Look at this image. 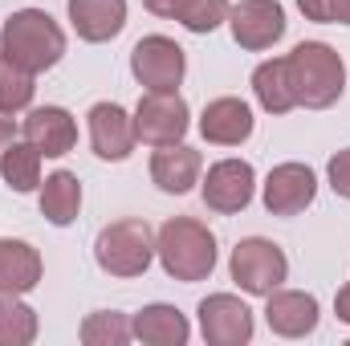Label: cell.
<instances>
[{"mask_svg": "<svg viewBox=\"0 0 350 346\" xmlns=\"http://www.w3.org/2000/svg\"><path fill=\"white\" fill-rule=\"evenodd\" d=\"M0 53H4L12 66L29 70V74L37 78V74L53 70V66L62 62V53H66V33H62V25H57L49 12H41V8H21V12H12V16L4 21V29H0Z\"/></svg>", "mask_w": 350, "mask_h": 346, "instance_id": "obj_1", "label": "cell"}, {"mask_svg": "<svg viewBox=\"0 0 350 346\" xmlns=\"http://www.w3.org/2000/svg\"><path fill=\"white\" fill-rule=\"evenodd\" d=\"M285 70H289V86H293L297 106H306V110H326L347 90V66H342L338 49H330L326 41L293 45V53H285Z\"/></svg>", "mask_w": 350, "mask_h": 346, "instance_id": "obj_2", "label": "cell"}, {"mask_svg": "<svg viewBox=\"0 0 350 346\" xmlns=\"http://www.w3.org/2000/svg\"><path fill=\"white\" fill-rule=\"evenodd\" d=\"M155 253L163 261L167 277L191 285L216 269V237L208 232V224H200L191 216H172L155 237Z\"/></svg>", "mask_w": 350, "mask_h": 346, "instance_id": "obj_3", "label": "cell"}, {"mask_svg": "<svg viewBox=\"0 0 350 346\" xmlns=\"http://www.w3.org/2000/svg\"><path fill=\"white\" fill-rule=\"evenodd\" d=\"M94 261L110 277H143L151 269V261H155L151 224L139 220V216H126V220L106 224L98 232V241H94Z\"/></svg>", "mask_w": 350, "mask_h": 346, "instance_id": "obj_4", "label": "cell"}, {"mask_svg": "<svg viewBox=\"0 0 350 346\" xmlns=\"http://www.w3.org/2000/svg\"><path fill=\"white\" fill-rule=\"evenodd\" d=\"M228 269H232V281H237L245 293H253V297H269V293L289 277V261L281 253V245H273V241H265V237H245V241L232 249Z\"/></svg>", "mask_w": 350, "mask_h": 346, "instance_id": "obj_5", "label": "cell"}, {"mask_svg": "<svg viewBox=\"0 0 350 346\" xmlns=\"http://www.w3.org/2000/svg\"><path fill=\"white\" fill-rule=\"evenodd\" d=\"M187 102L179 90H147L135 106V139L147 147H172L187 135Z\"/></svg>", "mask_w": 350, "mask_h": 346, "instance_id": "obj_6", "label": "cell"}, {"mask_svg": "<svg viewBox=\"0 0 350 346\" xmlns=\"http://www.w3.org/2000/svg\"><path fill=\"white\" fill-rule=\"evenodd\" d=\"M228 29L241 49H273L285 37V8L277 0H241L228 8Z\"/></svg>", "mask_w": 350, "mask_h": 346, "instance_id": "obj_7", "label": "cell"}, {"mask_svg": "<svg viewBox=\"0 0 350 346\" xmlns=\"http://www.w3.org/2000/svg\"><path fill=\"white\" fill-rule=\"evenodd\" d=\"M183 70H187V57H183V49L172 37L155 33V37H143L131 49V74L139 78V86L147 90H179Z\"/></svg>", "mask_w": 350, "mask_h": 346, "instance_id": "obj_8", "label": "cell"}, {"mask_svg": "<svg viewBox=\"0 0 350 346\" xmlns=\"http://www.w3.org/2000/svg\"><path fill=\"white\" fill-rule=\"evenodd\" d=\"M253 187H257V172H253L249 159H220V163L208 168L200 196H204V204H208L212 212L232 216V212L249 208Z\"/></svg>", "mask_w": 350, "mask_h": 346, "instance_id": "obj_9", "label": "cell"}, {"mask_svg": "<svg viewBox=\"0 0 350 346\" xmlns=\"http://www.w3.org/2000/svg\"><path fill=\"white\" fill-rule=\"evenodd\" d=\"M200 334L212 346H241L253 338V310L232 293H212L200 302Z\"/></svg>", "mask_w": 350, "mask_h": 346, "instance_id": "obj_10", "label": "cell"}, {"mask_svg": "<svg viewBox=\"0 0 350 346\" xmlns=\"http://www.w3.org/2000/svg\"><path fill=\"white\" fill-rule=\"evenodd\" d=\"M318 196V175L306 163H277L265 179V208L273 216H297L314 204Z\"/></svg>", "mask_w": 350, "mask_h": 346, "instance_id": "obj_11", "label": "cell"}, {"mask_svg": "<svg viewBox=\"0 0 350 346\" xmlns=\"http://www.w3.org/2000/svg\"><path fill=\"white\" fill-rule=\"evenodd\" d=\"M90 143L94 155L106 163H122L135 151V118L118 106V102H98L90 106Z\"/></svg>", "mask_w": 350, "mask_h": 346, "instance_id": "obj_12", "label": "cell"}, {"mask_svg": "<svg viewBox=\"0 0 350 346\" xmlns=\"http://www.w3.org/2000/svg\"><path fill=\"white\" fill-rule=\"evenodd\" d=\"M265 322L281 338H306L318 326V297L306 289H273L265 302Z\"/></svg>", "mask_w": 350, "mask_h": 346, "instance_id": "obj_13", "label": "cell"}, {"mask_svg": "<svg viewBox=\"0 0 350 346\" xmlns=\"http://www.w3.org/2000/svg\"><path fill=\"white\" fill-rule=\"evenodd\" d=\"M25 143H33L45 159H62L78 143V122L62 106H37L25 118Z\"/></svg>", "mask_w": 350, "mask_h": 346, "instance_id": "obj_14", "label": "cell"}, {"mask_svg": "<svg viewBox=\"0 0 350 346\" xmlns=\"http://www.w3.org/2000/svg\"><path fill=\"white\" fill-rule=\"evenodd\" d=\"M200 135L216 147H241L253 135V110L241 98H216L200 114Z\"/></svg>", "mask_w": 350, "mask_h": 346, "instance_id": "obj_15", "label": "cell"}, {"mask_svg": "<svg viewBox=\"0 0 350 346\" xmlns=\"http://www.w3.org/2000/svg\"><path fill=\"white\" fill-rule=\"evenodd\" d=\"M66 8H70L74 33L90 45L114 41L126 25V0H70Z\"/></svg>", "mask_w": 350, "mask_h": 346, "instance_id": "obj_16", "label": "cell"}, {"mask_svg": "<svg viewBox=\"0 0 350 346\" xmlns=\"http://www.w3.org/2000/svg\"><path fill=\"white\" fill-rule=\"evenodd\" d=\"M200 168H204L200 151H196V147H183V143L159 147V151L151 155V179H155L159 191H167V196L191 191V187L200 183Z\"/></svg>", "mask_w": 350, "mask_h": 346, "instance_id": "obj_17", "label": "cell"}, {"mask_svg": "<svg viewBox=\"0 0 350 346\" xmlns=\"http://www.w3.org/2000/svg\"><path fill=\"white\" fill-rule=\"evenodd\" d=\"M41 253L29 241H12L0 237V293H29L41 281Z\"/></svg>", "mask_w": 350, "mask_h": 346, "instance_id": "obj_18", "label": "cell"}, {"mask_svg": "<svg viewBox=\"0 0 350 346\" xmlns=\"http://www.w3.org/2000/svg\"><path fill=\"white\" fill-rule=\"evenodd\" d=\"M135 338L147 346H183L191 338V326L187 318L175 310V306H143L131 322Z\"/></svg>", "mask_w": 350, "mask_h": 346, "instance_id": "obj_19", "label": "cell"}, {"mask_svg": "<svg viewBox=\"0 0 350 346\" xmlns=\"http://www.w3.org/2000/svg\"><path fill=\"white\" fill-rule=\"evenodd\" d=\"M82 212V183L74 172H53L41 183V216L57 228L74 224Z\"/></svg>", "mask_w": 350, "mask_h": 346, "instance_id": "obj_20", "label": "cell"}, {"mask_svg": "<svg viewBox=\"0 0 350 346\" xmlns=\"http://www.w3.org/2000/svg\"><path fill=\"white\" fill-rule=\"evenodd\" d=\"M253 94L269 114H289L297 106L293 98V86H289V70H285V57H273V62H261L257 74H253Z\"/></svg>", "mask_w": 350, "mask_h": 346, "instance_id": "obj_21", "label": "cell"}, {"mask_svg": "<svg viewBox=\"0 0 350 346\" xmlns=\"http://www.w3.org/2000/svg\"><path fill=\"white\" fill-rule=\"evenodd\" d=\"M0 179L12 191H33L41 183V151L33 143H8L0 151Z\"/></svg>", "mask_w": 350, "mask_h": 346, "instance_id": "obj_22", "label": "cell"}, {"mask_svg": "<svg viewBox=\"0 0 350 346\" xmlns=\"http://www.w3.org/2000/svg\"><path fill=\"white\" fill-rule=\"evenodd\" d=\"M33 338H37V314L16 293H0V346H29Z\"/></svg>", "mask_w": 350, "mask_h": 346, "instance_id": "obj_23", "label": "cell"}, {"mask_svg": "<svg viewBox=\"0 0 350 346\" xmlns=\"http://www.w3.org/2000/svg\"><path fill=\"white\" fill-rule=\"evenodd\" d=\"M135 338L126 314H114V310H98L82 322V343L86 346H126Z\"/></svg>", "mask_w": 350, "mask_h": 346, "instance_id": "obj_24", "label": "cell"}, {"mask_svg": "<svg viewBox=\"0 0 350 346\" xmlns=\"http://www.w3.org/2000/svg\"><path fill=\"white\" fill-rule=\"evenodd\" d=\"M228 0H179L172 21H179L187 33H212L228 21Z\"/></svg>", "mask_w": 350, "mask_h": 346, "instance_id": "obj_25", "label": "cell"}, {"mask_svg": "<svg viewBox=\"0 0 350 346\" xmlns=\"http://www.w3.org/2000/svg\"><path fill=\"white\" fill-rule=\"evenodd\" d=\"M33 74L29 70H21V66H12L4 53H0V110L4 114H16V110H25L29 102H33Z\"/></svg>", "mask_w": 350, "mask_h": 346, "instance_id": "obj_26", "label": "cell"}, {"mask_svg": "<svg viewBox=\"0 0 350 346\" xmlns=\"http://www.w3.org/2000/svg\"><path fill=\"white\" fill-rule=\"evenodd\" d=\"M326 175H330V187H334L342 200H350V147L338 151V155L326 163Z\"/></svg>", "mask_w": 350, "mask_h": 346, "instance_id": "obj_27", "label": "cell"}, {"mask_svg": "<svg viewBox=\"0 0 350 346\" xmlns=\"http://www.w3.org/2000/svg\"><path fill=\"white\" fill-rule=\"evenodd\" d=\"M297 8L306 12V21H322V25H330V0H297Z\"/></svg>", "mask_w": 350, "mask_h": 346, "instance_id": "obj_28", "label": "cell"}, {"mask_svg": "<svg viewBox=\"0 0 350 346\" xmlns=\"http://www.w3.org/2000/svg\"><path fill=\"white\" fill-rule=\"evenodd\" d=\"M334 314H338V322H347L350 326V281L338 289V297H334Z\"/></svg>", "mask_w": 350, "mask_h": 346, "instance_id": "obj_29", "label": "cell"}, {"mask_svg": "<svg viewBox=\"0 0 350 346\" xmlns=\"http://www.w3.org/2000/svg\"><path fill=\"white\" fill-rule=\"evenodd\" d=\"M330 25H350V0H330Z\"/></svg>", "mask_w": 350, "mask_h": 346, "instance_id": "obj_30", "label": "cell"}, {"mask_svg": "<svg viewBox=\"0 0 350 346\" xmlns=\"http://www.w3.org/2000/svg\"><path fill=\"white\" fill-rule=\"evenodd\" d=\"M143 4H147V8H151L155 16H167V21H172L175 8H179V0H143Z\"/></svg>", "mask_w": 350, "mask_h": 346, "instance_id": "obj_31", "label": "cell"}, {"mask_svg": "<svg viewBox=\"0 0 350 346\" xmlns=\"http://www.w3.org/2000/svg\"><path fill=\"white\" fill-rule=\"evenodd\" d=\"M12 131H16V127H12V118H8V114L0 110V151H4L8 143H12Z\"/></svg>", "mask_w": 350, "mask_h": 346, "instance_id": "obj_32", "label": "cell"}]
</instances>
